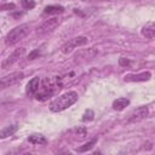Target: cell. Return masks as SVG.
I'll use <instances>...</instances> for the list:
<instances>
[{"mask_svg": "<svg viewBox=\"0 0 155 155\" xmlns=\"http://www.w3.org/2000/svg\"><path fill=\"white\" fill-rule=\"evenodd\" d=\"M59 81H61V78H56L54 80H52L50 78H45L44 80H41L40 88L36 92L35 98L40 102H44V101L48 99L50 97H52L53 93L56 92V90H59L62 86L59 84Z\"/></svg>", "mask_w": 155, "mask_h": 155, "instance_id": "6da1fadb", "label": "cell"}, {"mask_svg": "<svg viewBox=\"0 0 155 155\" xmlns=\"http://www.w3.org/2000/svg\"><path fill=\"white\" fill-rule=\"evenodd\" d=\"M79 98V94L75 91H69L59 97H57L51 104H50V110L53 113H59L62 110H65L67 108L71 107Z\"/></svg>", "mask_w": 155, "mask_h": 155, "instance_id": "7a4b0ae2", "label": "cell"}, {"mask_svg": "<svg viewBox=\"0 0 155 155\" xmlns=\"http://www.w3.org/2000/svg\"><path fill=\"white\" fill-rule=\"evenodd\" d=\"M30 31V27L28 24H21L13 29H11L6 38H5V44L7 46H12L15 44H17L18 41H21L23 38H25Z\"/></svg>", "mask_w": 155, "mask_h": 155, "instance_id": "3957f363", "label": "cell"}, {"mask_svg": "<svg viewBox=\"0 0 155 155\" xmlns=\"http://www.w3.org/2000/svg\"><path fill=\"white\" fill-rule=\"evenodd\" d=\"M87 41H88V39H87L86 36H76V38H73V39L68 40L65 44L62 45L61 51H62L64 54H68V53H70L74 48L86 45Z\"/></svg>", "mask_w": 155, "mask_h": 155, "instance_id": "277c9868", "label": "cell"}, {"mask_svg": "<svg viewBox=\"0 0 155 155\" xmlns=\"http://www.w3.org/2000/svg\"><path fill=\"white\" fill-rule=\"evenodd\" d=\"M61 23V19L57 18V17H53V18H50V19H46L45 22H42L38 29H36V34L38 35H46L48 33H52Z\"/></svg>", "mask_w": 155, "mask_h": 155, "instance_id": "5b68a950", "label": "cell"}, {"mask_svg": "<svg viewBox=\"0 0 155 155\" xmlns=\"http://www.w3.org/2000/svg\"><path fill=\"white\" fill-rule=\"evenodd\" d=\"M24 53H25V48H24V47H19V48L15 50L11 54H8V56L2 61L1 68H2L4 70L7 69V68H10L12 64H15L17 61H19V58H22Z\"/></svg>", "mask_w": 155, "mask_h": 155, "instance_id": "8992f818", "label": "cell"}, {"mask_svg": "<svg viewBox=\"0 0 155 155\" xmlns=\"http://www.w3.org/2000/svg\"><path fill=\"white\" fill-rule=\"evenodd\" d=\"M24 78V74L22 71H15V73H11L6 76H4L0 81V85H1V88H6V87H10L12 85H16L17 82H19L22 79Z\"/></svg>", "mask_w": 155, "mask_h": 155, "instance_id": "52a82bcc", "label": "cell"}, {"mask_svg": "<svg viewBox=\"0 0 155 155\" xmlns=\"http://www.w3.org/2000/svg\"><path fill=\"white\" fill-rule=\"evenodd\" d=\"M149 114V109L147 107H139L136 110H133V113H131V115L127 119V122H137L140 121L143 119H145Z\"/></svg>", "mask_w": 155, "mask_h": 155, "instance_id": "ba28073f", "label": "cell"}, {"mask_svg": "<svg viewBox=\"0 0 155 155\" xmlns=\"http://www.w3.org/2000/svg\"><path fill=\"white\" fill-rule=\"evenodd\" d=\"M151 78L150 71H142L139 74H127L124 76V81L126 82H139V81H148Z\"/></svg>", "mask_w": 155, "mask_h": 155, "instance_id": "9c48e42d", "label": "cell"}, {"mask_svg": "<svg viewBox=\"0 0 155 155\" xmlns=\"http://www.w3.org/2000/svg\"><path fill=\"white\" fill-rule=\"evenodd\" d=\"M97 53H98V50L96 47H90V48H86V50H82V51L78 52L75 54V59L78 62H85V61L92 59Z\"/></svg>", "mask_w": 155, "mask_h": 155, "instance_id": "30bf717a", "label": "cell"}, {"mask_svg": "<svg viewBox=\"0 0 155 155\" xmlns=\"http://www.w3.org/2000/svg\"><path fill=\"white\" fill-rule=\"evenodd\" d=\"M40 84H41V80L40 78H33L28 84H27V88H25V93L28 96H35L36 92L39 91L40 88Z\"/></svg>", "mask_w": 155, "mask_h": 155, "instance_id": "8fae6325", "label": "cell"}, {"mask_svg": "<svg viewBox=\"0 0 155 155\" xmlns=\"http://www.w3.org/2000/svg\"><path fill=\"white\" fill-rule=\"evenodd\" d=\"M140 33H142V35H143L144 38H147V39H153V38H155V23H153V22L147 23L145 25L142 27Z\"/></svg>", "mask_w": 155, "mask_h": 155, "instance_id": "7c38bea8", "label": "cell"}, {"mask_svg": "<svg viewBox=\"0 0 155 155\" xmlns=\"http://www.w3.org/2000/svg\"><path fill=\"white\" fill-rule=\"evenodd\" d=\"M28 140H29V143L35 144V145H45V144H47V139L42 134H40V133L30 134L28 137Z\"/></svg>", "mask_w": 155, "mask_h": 155, "instance_id": "4fadbf2b", "label": "cell"}, {"mask_svg": "<svg viewBox=\"0 0 155 155\" xmlns=\"http://www.w3.org/2000/svg\"><path fill=\"white\" fill-rule=\"evenodd\" d=\"M128 104H130V99L124 98V97H120V98H117V99H115V101L113 102V108H114V110L121 111V110H124Z\"/></svg>", "mask_w": 155, "mask_h": 155, "instance_id": "5bb4252c", "label": "cell"}, {"mask_svg": "<svg viewBox=\"0 0 155 155\" xmlns=\"http://www.w3.org/2000/svg\"><path fill=\"white\" fill-rule=\"evenodd\" d=\"M63 12H64V7L61 5H50L44 8L45 15H58V13H63Z\"/></svg>", "mask_w": 155, "mask_h": 155, "instance_id": "9a60e30c", "label": "cell"}, {"mask_svg": "<svg viewBox=\"0 0 155 155\" xmlns=\"http://www.w3.org/2000/svg\"><path fill=\"white\" fill-rule=\"evenodd\" d=\"M17 125H10V126H6V127H4L1 131H0V138L1 139H4V138H6V137H8V136H12L16 131H17Z\"/></svg>", "mask_w": 155, "mask_h": 155, "instance_id": "2e32d148", "label": "cell"}, {"mask_svg": "<svg viewBox=\"0 0 155 155\" xmlns=\"http://www.w3.org/2000/svg\"><path fill=\"white\" fill-rule=\"evenodd\" d=\"M97 140H98V137H94V138L91 139L90 142H87V143H85L84 145L76 148V151H79V153H85V151H87V150H91V149L93 148V145L97 143Z\"/></svg>", "mask_w": 155, "mask_h": 155, "instance_id": "e0dca14e", "label": "cell"}, {"mask_svg": "<svg viewBox=\"0 0 155 155\" xmlns=\"http://www.w3.org/2000/svg\"><path fill=\"white\" fill-rule=\"evenodd\" d=\"M93 117H94L93 110H92V109H87V110L84 113V115H82V117H81V121H82V122H88V121H92Z\"/></svg>", "mask_w": 155, "mask_h": 155, "instance_id": "ac0fdd59", "label": "cell"}, {"mask_svg": "<svg viewBox=\"0 0 155 155\" xmlns=\"http://www.w3.org/2000/svg\"><path fill=\"white\" fill-rule=\"evenodd\" d=\"M22 6L25 10H31L35 6V1L34 0H22Z\"/></svg>", "mask_w": 155, "mask_h": 155, "instance_id": "d6986e66", "label": "cell"}, {"mask_svg": "<svg viewBox=\"0 0 155 155\" xmlns=\"http://www.w3.org/2000/svg\"><path fill=\"white\" fill-rule=\"evenodd\" d=\"M41 54V51L39 48H35L34 51H31L29 54H28V59L31 61V59H35V58H39V56Z\"/></svg>", "mask_w": 155, "mask_h": 155, "instance_id": "ffe728a7", "label": "cell"}, {"mask_svg": "<svg viewBox=\"0 0 155 155\" xmlns=\"http://www.w3.org/2000/svg\"><path fill=\"white\" fill-rule=\"evenodd\" d=\"M119 64L121 67H128L131 64V61L128 58H126V57H120L119 58Z\"/></svg>", "mask_w": 155, "mask_h": 155, "instance_id": "44dd1931", "label": "cell"}, {"mask_svg": "<svg viewBox=\"0 0 155 155\" xmlns=\"http://www.w3.org/2000/svg\"><path fill=\"white\" fill-rule=\"evenodd\" d=\"M16 8V5L10 2V4H2L1 5V11H7V10H15Z\"/></svg>", "mask_w": 155, "mask_h": 155, "instance_id": "7402d4cb", "label": "cell"}, {"mask_svg": "<svg viewBox=\"0 0 155 155\" xmlns=\"http://www.w3.org/2000/svg\"><path fill=\"white\" fill-rule=\"evenodd\" d=\"M84 2H102V1H110V0H81Z\"/></svg>", "mask_w": 155, "mask_h": 155, "instance_id": "603a6c76", "label": "cell"}]
</instances>
